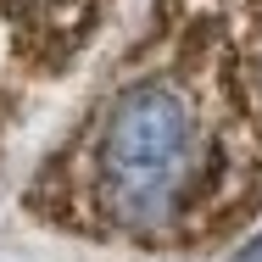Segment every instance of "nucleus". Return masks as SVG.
Returning <instances> with one entry per match:
<instances>
[{
    "label": "nucleus",
    "mask_w": 262,
    "mask_h": 262,
    "mask_svg": "<svg viewBox=\"0 0 262 262\" xmlns=\"http://www.w3.org/2000/svg\"><path fill=\"white\" fill-rule=\"evenodd\" d=\"M229 262H262V229L251 240H240V251H229Z\"/></svg>",
    "instance_id": "3"
},
{
    "label": "nucleus",
    "mask_w": 262,
    "mask_h": 262,
    "mask_svg": "<svg viewBox=\"0 0 262 262\" xmlns=\"http://www.w3.org/2000/svg\"><path fill=\"white\" fill-rule=\"evenodd\" d=\"M23 207L173 257L240 234L262 212V0H157Z\"/></svg>",
    "instance_id": "1"
},
{
    "label": "nucleus",
    "mask_w": 262,
    "mask_h": 262,
    "mask_svg": "<svg viewBox=\"0 0 262 262\" xmlns=\"http://www.w3.org/2000/svg\"><path fill=\"white\" fill-rule=\"evenodd\" d=\"M112 0H0V45L23 78H56L101 34Z\"/></svg>",
    "instance_id": "2"
}]
</instances>
